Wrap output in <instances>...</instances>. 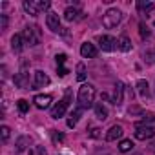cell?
<instances>
[{"instance_id": "obj_23", "label": "cell", "mask_w": 155, "mask_h": 155, "mask_svg": "<svg viewBox=\"0 0 155 155\" xmlns=\"http://www.w3.org/2000/svg\"><path fill=\"white\" fill-rule=\"evenodd\" d=\"M77 81H81V82L86 81V66H84L82 62L77 64Z\"/></svg>"}, {"instance_id": "obj_15", "label": "cell", "mask_w": 155, "mask_h": 155, "mask_svg": "<svg viewBox=\"0 0 155 155\" xmlns=\"http://www.w3.org/2000/svg\"><path fill=\"white\" fill-rule=\"evenodd\" d=\"M64 18H66L68 22H75V20L82 18V15H81V11H79V9H75V8H68V9L64 11Z\"/></svg>"}, {"instance_id": "obj_17", "label": "cell", "mask_w": 155, "mask_h": 155, "mask_svg": "<svg viewBox=\"0 0 155 155\" xmlns=\"http://www.w3.org/2000/svg\"><path fill=\"white\" fill-rule=\"evenodd\" d=\"M24 9H26L29 15H33V17H37V15H38L37 2H33V0H26V2H24Z\"/></svg>"}, {"instance_id": "obj_5", "label": "cell", "mask_w": 155, "mask_h": 155, "mask_svg": "<svg viewBox=\"0 0 155 155\" xmlns=\"http://www.w3.org/2000/svg\"><path fill=\"white\" fill-rule=\"evenodd\" d=\"M68 106H69V93H66V97H64V99H62L53 110H51V117H53V119H60V117H64Z\"/></svg>"}, {"instance_id": "obj_9", "label": "cell", "mask_w": 155, "mask_h": 155, "mask_svg": "<svg viewBox=\"0 0 155 155\" xmlns=\"http://www.w3.org/2000/svg\"><path fill=\"white\" fill-rule=\"evenodd\" d=\"M122 133H124V130H122V126H119V124H113L110 130H108V133H106V140H117V139H120L122 137Z\"/></svg>"}, {"instance_id": "obj_35", "label": "cell", "mask_w": 155, "mask_h": 155, "mask_svg": "<svg viewBox=\"0 0 155 155\" xmlns=\"http://www.w3.org/2000/svg\"><path fill=\"white\" fill-rule=\"evenodd\" d=\"M38 155H46V150L44 148H38Z\"/></svg>"}, {"instance_id": "obj_20", "label": "cell", "mask_w": 155, "mask_h": 155, "mask_svg": "<svg viewBox=\"0 0 155 155\" xmlns=\"http://www.w3.org/2000/svg\"><path fill=\"white\" fill-rule=\"evenodd\" d=\"M153 8H155L153 2H142V0H139V2H137V9H139L140 13H148V11H151Z\"/></svg>"}, {"instance_id": "obj_4", "label": "cell", "mask_w": 155, "mask_h": 155, "mask_svg": "<svg viewBox=\"0 0 155 155\" xmlns=\"http://www.w3.org/2000/svg\"><path fill=\"white\" fill-rule=\"evenodd\" d=\"M151 137H155V128L144 126V124H137V128H135V139H139V140H148V139H151Z\"/></svg>"}, {"instance_id": "obj_31", "label": "cell", "mask_w": 155, "mask_h": 155, "mask_svg": "<svg viewBox=\"0 0 155 155\" xmlns=\"http://www.w3.org/2000/svg\"><path fill=\"white\" fill-rule=\"evenodd\" d=\"M37 8H38V11L49 9V2H37Z\"/></svg>"}, {"instance_id": "obj_3", "label": "cell", "mask_w": 155, "mask_h": 155, "mask_svg": "<svg viewBox=\"0 0 155 155\" xmlns=\"http://www.w3.org/2000/svg\"><path fill=\"white\" fill-rule=\"evenodd\" d=\"M20 35H22V40H24V46H37L38 44V31H37V28H26Z\"/></svg>"}, {"instance_id": "obj_1", "label": "cell", "mask_w": 155, "mask_h": 155, "mask_svg": "<svg viewBox=\"0 0 155 155\" xmlns=\"http://www.w3.org/2000/svg\"><path fill=\"white\" fill-rule=\"evenodd\" d=\"M93 99H95V88H93L91 84L81 86L79 97H77V101H79V108H82V110L91 108V106H93Z\"/></svg>"}, {"instance_id": "obj_21", "label": "cell", "mask_w": 155, "mask_h": 155, "mask_svg": "<svg viewBox=\"0 0 155 155\" xmlns=\"http://www.w3.org/2000/svg\"><path fill=\"white\" fill-rule=\"evenodd\" d=\"M137 90H139L140 97H148V95H150V86H148L146 81H139V82H137Z\"/></svg>"}, {"instance_id": "obj_36", "label": "cell", "mask_w": 155, "mask_h": 155, "mask_svg": "<svg viewBox=\"0 0 155 155\" xmlns=\"http://www.w3.org/2000/svg\"><path fill=\"white\" fill-rule=\"evenodd\" d=\"M151 58H153V62H155V49H153V55H151Z\"/></svg>"}, {"instance_id": "obj_26", "label": "cell", "mask_w": 155, "mask_h": 155, "mask_svg": "<svg viewBox=\"0 0 155 155\" xmlns=\"http://www.w3.org/2000/svg\"><path fill=\"white\" fill-rule=\"evenodd\" d=\"M9 131H11V130H9L8 126H2V130H0V133H2V140H4V142L9 140Z\"/></svg>"}, {"instance_id": "obj_2", "label": "cell", "mask_w": 155, "mask_h": 155, "mask_svg": "<svg viewBox=\"0 0 155 155\" xmlns=\"http://www.w3.org/2000/svg\"><path fill=\"white\" fill-rule=\"evenodd\" d=\"M120 20H122V13H120L117 8H111V9H108V11L104 13V17H102V26L108 28V29H111V28H117V26L120 24Z\"/></svg>"}, {"instance_id": "obj_25", "label": "cell", "mask_w": 155, "mask_h": 155, "mask_svg": "<svg viewBox=\"0 0 155 155\" xmlns=\"http://www.w3.org/2000/svg\"><path fill=\"white\" fill-rule=\"evenodd\" d=\"M17 106H18V111H20V113H28V111H29V102L24 101V99L17 101Z\"/></svg>"}, {"instance_id": "obj_16", "label": "cell", "mask_w": 155, "mask_h": 155, "mask_svg": "<svg viewBox=\"0 0 155 155\" xmlns=\"http://www.w3.org/2000/svg\"><path fill=\"white\" fill-rule=\"evenodd\" d=\"M31 144V139L29 137H26V135H22V137H18V140H17V151H24L28 146Z\"/></svg>"}, {"instance_id": "obj_10", "label": "cell", "mask_w": 155, "mask_h": 155, "mask_svg": "<svg viewBox=\"0 0 155 155\" xmlns=\"http://www.w3.org/2000/svg\"><path fill=\"white\" fill-rule=\"evenodd\" d=\"M49 84V77L44 73V71H35V82H33V86L35 88H44V86H48Z\"/></svg>"}, {"instance_id": "obj_12", "label": "cell", "mask_w": 155, "mask_h": 155, "mask_svg": "<svg viewBox=\"0 0 155 155\" xmlns=\"http://www.w3.org/2000/svg\"><path fill=\"white\" fill-rule=\"evenodd\" d=\"M82 108H75L71 113H69V117H68V128H75L77 126V122H79V119L82 117Z\"/></svg>"}, {"instance_id": "obj_14", "label": "cell", "mask_w": 155, "mask_h": 155, "mask_svg": "<svg viewBox=\"0 0 155 155\" xmlns=\"http://www.w3.org/2000/svg\"><path fill=\"white\" fill-rule=\"evenodd\" d=\"M122 95H124V84L122 82H117L115 84V90H113V104L119 106L122 102Z\"/></svg>"}, {"instance_id": "obj_6", "label": "cell", "mask_w": 155, "mask_h": 155, "mask_svg": "<svg viewBox=\"0 0 155 155\" xmlns=\"http://www.w3.org/2000/svg\"><path fill=\"white\" fill-rule=\"evenodd\" d=\"M99 44H101V48H102L104 51H115V49L119 48V40H115V38L110 37V35L99 37Z\"/></svg>"}, {"instance_id": "obj_18", "label": "cell", "mask_w": 155, "mask_h": 155, "mask_svg": "<svg viewBox=\"0 0 155 155\" xmlns=\"http://www.w3.org/2000/svg\"><path fill=\"white\" fill-rule=\"evenodd\" d=\"M11 48H13L15 51H20V49L24 48V40H22V35H20V33L11 38Z\"/></svg>"}, {"instance_id": "obj_22", "label": "cell", "mask_w": 155, "mask_h": 155, "mask_svg": "<svg viewBox=\"0 0 155 155\" xmlns=\"http://www.w3.org/2000/svg\"><path fill=\"white\" fill-rule=\"evenodd\" d=\"M119 48H120L122 51H130V49H131V40H130L126 35H122V37L119 38Z\"/></svg>"}, {"instance_id": "obj_34", "label": "cell", "mask_w": 155, "mask_h": 155, "mask_svg": "<svg viewBox=\"0 0 155 155\" xmlns=\"http://www.w3.org/2000/svg\"><path fill=\"white\" fill-rule=\"evenodd\" d=\"M99 131H101V130H97V128H93V130H91V137H99Z\"/></svg>"}, {"instance_id": "obj_32", "label": "cell", "mask_w": 155, "mask_h": 155, "mask_svg": "<svg viewBox=\"0 0 155 155\" xmlns=\"http://www.w3.org/2000/svg\"><path fill=\"white\" fill-rule=\"evenodd\" d=\"M53 140H55V142H62V140H64V135H62V133L53 131Z\"/></svg>"}, {"instance_id": "obj_28", "label": "cell", "mask_w": 155, "mask_h": 155, "mask_svg": "<svg viewBox=\"0 0 155 155\" xmlns=\"http://www.w3.org/2000/svg\"><path fill=\"white\" fill-rule=\"evenodd\" d=\"M0 29L2 31L8 29V15H0Z\"/></svg>"}, {"instance_id": "obj_7", "label": "cell", "mask_w": 155, "mask_h": 155, "mask_svg": "<svg viewBox=\"0 0 155 155\" xmlns=\"http://www.w3.org/2000/svg\"><path fill=\"white\" fill-rule=\"evenodd\" d=\"M81 55H82L84 58H95V57H97V48H95V44L84 42V44L81 46Z\"/></svg>"}, {"instance_id": "obj_8", "label": "cell", "mask_w": 155, "mask_h": 155, "mask_svg": "<svg viewBox=\"0 0 155 155\" xmlns=\"http://www.w3.org/2000/svg\"><path fill=\"white\" fill-rule=\"evenodd\" d=\"M46 26H48V29H51V31H58V29H60V18H58V15H57V13H48V17H46Z\"/></svg>"}, {"instance_id": "obj_27", "label": "cell", "mask_w": 155, "mask_h": 155, "mask_svg": "<svg viewBox=\"0 0 155 155\" xmlns=\"http://www.w3.org/2000/svg\"><path fill=\"white\" fill-rule=\"evenodd\" d=\"M139 29H140V37H142V38L150 37V31H148V28H146V24H144V22H140V24H139Z\"/></svg>"}, {"instance_id": "obj_19", "label": "cell", "mask_w": 155, "mask_h": 155, "mask_svg": "<svg viewBox=\"0 0 155 155\" xmlns=\"http://www.w3.org/2000/svg\"><path fill=\"white\" fill-rule=\"evenodd\" d=\"M95 115H97L99 120H106V119H108V110H106V106L97 104V106H95Z\"/></svg>"}, {"instance_id": "obj_13", "label": "cell", "mask_w": 155, "mask_h": 155, "mask_svg": "<svg viewBox=\"0 0 155 155\" xmlns=\"http://www.w3.org/2000/svg\"><path fill=\"white\" fill-rule=\"evenodd\" d=\"M15 84L18 88H22V90H28L29 88V81H28V73L26 71H20V73L15 75Z\"/></svg>"}, {"instance_id": "obj_30", "label": "cell", "mask_w": 155, "mask_h": 155, "mask_svg": "<svg viewBox=\"0 0 155 155\" xmlns=\"http://www.w3.org/2000/svg\"><path fill=\"white\" fill-rule=\"evenodd\" d=\"M146 122H155V115H153V113H148V115H144L142 122H139V124H146Z\"/></svg>"}, {"instance_id": "obj_24", "label": "cell", "mask_w": 155, "mask_h": 155, "mask_svg": "<svg viewBox=\"0 0 155 155\" xmlns=\"http://www.w3.org/2000/svg\"><path fill=\"white\" fill-rule=\"evenodd\" d=\"M119 150L122 151V153H128V151H131L133 150V142L131 140H120V144H119Z\"/></svg>"}, {"instance_id": "obj_29", "label": "cell", "mask_w": 155, "mask_h": 155, "mask_svg": "<svg viewBox=\"0 0 155 155\" xmlns=\"http://www.w3.org/2000/svg\"><path fill=\"white\" fill-rule=\"evenodd\" d=\"M66 58H68V57H66L64 53L57 55V66H58V68H62V66H64V62H66Z\"/></svg>"}, {"instance_id": "obj_11", "label": "cell", "mask_w": 155, "mask_h": 155, "mask_svg": "<svg viewBox=\"0 0 155 155\" xmlns=\"http://www.w3.org/2000/svg\"><path fill=\"white\" fill-rule=\"evenodd\" d=\"M33 102H35L37 108L46 110V108H49V104H51V95H35Z\"/></svg>"}, {"instance_id": "obj_33", "label": "cell", "mask_w": 155, "mask_h": 155, "mask_svg": "<svg viewBox=\"0 0 155 155\" xmlns=\"http://www.w3.org/2000/svg\"><path fill=\"white\" fill-rule=\"evenodd\" d=\"M68 73H69V71H68V68H64V66H62V68H58V75H60V77H66Z\"/></svg>"}, {"instance_id": "obj_37", "label": "cell", "mask_w": 155, "mask_h": 155, "mask_svg": "<svg viewBox=\"0 0 155 155\" xmlns=\"http://www.w3.org/2000/svg\"><path fill=\"white\" fill-rule=\"evenodd\" d=\"M153 151H155V146H153Z\"/></svg>"}]
</instances>
